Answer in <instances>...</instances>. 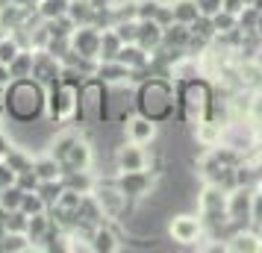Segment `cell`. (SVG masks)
Here are the masks:
<instances>
[{
  "label": "cell",
  "mask_w": 262,
  "mask_h": 253,
  "mask_svg": "<svg viewBox=\"0 0 262 253\" xmlns=\"http://www.w3.org/2000/svg\"><path fill=\"white\" fill-rule=\"evenodd\" d=\"M136 112L156 124L177 118V83L171 77H144L136 83Z\"/></svg>",
  "instance_id": "1"
},
{
  "label": "cell",
  "mask_w": 262,
  "mask_h": 253,
  "mask_svg": "<svg viewBox=\"0 0 262 253\" xmlns=\"http://www.w3.org/2000/svg\"><path fill=\"white\" fill-rule=\"evenodd\" d=\"M3 106H6V115L15 121V124H33L45 115V106H48V88L33 80V77H24V80H12V83L3 88Z\"/></svg>",
  "instance_id": "2"
},
{
  "label": "cell",
  "mask_w": 262,
  "mask_h": 253,
  "mask_svg": "<svg viewBox=\"0 0 262 253\" xmlns=\"http://www.w3.org/2000/svg\"><path fill=\"white\" fill-rule=\"evenodd\" d=\"M177 115L191 127L209 118L212 115V83L203 77L177 83Z\"/></svg>",
  "instance_id": "3"
},
{
  "label": "cell",
  "mask_w": 262,
  "mask_h": 253,
  "mask_svg": "<svg viewBox=\"0 0 262 253\" xmlns=\"http://www.w3.org/2000/svg\"><path fill=\"white\" fill-rule=\"evenodd\" d=\"M77 127H100L106 124V83L97 77H85L77 91Z\"/></svg>",
  "instance_id": "4"
},
{
  "label": "cell",
  "mask_w": 262,
  "mask_h": 253,
  "mask_svg": "<svg viewBox=\"0 0 262 253\" xmlns=\"http://www.w3.org/2000/svg\"><path fill=\"white\" fill-rule=\"evenodd\" d=\"M77 91H80V85L71 83V80H59L56 85H50L48 88V121L59 130L62 124H71L74 115H77Z\"/></svg>",
  "instance_id": "5"
},
{
  "label": "cell",
  "mask_w": 262,
  "mask_h": 253,
  "mask_svg": "<svg viewBox=\"0 0 262 253\" xmlns=\"http://www.w3.org/2000/svg\"><path fill=\"white\" fill-rule=\"evenodd\" d=\"M92 194H95V200H97V206H100V212H103L106 221H121V218L133 209V200L118 189L115 177H112V180H100V177H97V186H95Z\"/></svg>",
  "instance_id": "6"
},
{
  "label": "cell",
  "mask_w": 262,
  "mask_h": 253,
  "mask_svg": "<svg viewBox=\"0 0 262 253\" xmlns=\"http://www.w3.org/2000/svg\"><path fill=\"white\" fill-rule=\"evenodd\" d=\"M115 182H118V189L130 200H136V203H142V200H150L156 194V189H159V174H154V171H118V177H115Z\"/></svg>",
  "instance_id": "7"
},
{
  "label": "cell",
  "mask_w": 262,
  "mask_h": 253,
  "mask_svg": "<svg viewBox=\"0 0 262 253\" xmlns=\"http://www.w3.org/2000/svg\"><path fill=\"white\" fill-rule=\"evenodd\" d=\"M168 236L177 241V244H198V241L206 239V229H203L201 212H180V215L171 218L168 224Z\"/></svg>",
  "instance_id": "8"
},
{
  "label": "cell",
  "mask_w": 262,
  "mask_h": 253,
  "mask_svg": "<svg viewBox=\"0 0 262 253\" xmlns=\"http://www.w3.org/2000/svg\"><path fill=\"white\" fill-rule=\"evenodd\" d=\"M33 80L50 88L62 80V59L48 50H33Z\"/></svg>",
  "instance_id": "9"
},
{
  "label": "cell",
  "mask_w": 262,
  "mask_h": 253,
  "mask_svg": "<svg viewBox=\"0 0 262 253\" xmlns=\"http://www.w3.org/2000/svg\"><path fill=\"white\" fill-rule=\"evenodd\" d=\"M150 168V153L144 150V145H136V142H121L115 147V171H142Z\"/></svg>",
  "instance_id": "10"
},
{
  "label": "cell",
  "mask_w": 262,
  "mask_h": 253,
  "mask_svg": "<svg viewBox=\"0 0 262 253\" xmlns=\"http://www.w3.org/2000/svg\"><path fill=\"white\" fill-rule=\"evenodd\" d=\"M250 203H253V189L250 186H236L233 192H227V215L236 227L250 224Z\"/></svg>",
  "instance_id": "11"
},
{
  "label": "cell",
  "mask_w": 262,
  "mask_h": 253,
  "mask_svg": "<svg viewBox=\"0 0 262 253\" xmlns=\"http://www.w3.org/2000/svg\"><path fill=\"white\" fill-rule=\"evenodd\" d=\"M100 33H103V30H97L95 24L74 27L71 50L80 53V56H85V59H97V53H100Z\"/></svg>",
  "instance_id": "12"
},
{
  "label": "cell",
  "mask_w": 262,
  "mask_h": 253,
  "mask_svg": "<svg viewBox=\"0 0 262 253\" xmlns=\"http://www.w3.org/2000/svg\"><path fill=\"white\" fill-rule=\"evenodd\" d=\"M62 174H68V171H89L95 165V150H92V142L89 139H77L71 147H68V153L62 156Z\"/></svg>",
  "instance_id": "13"
},
{
  "label": "cell",
  "mask_w": 262,
  "mask_h": 253,
  "mask_svg": "<svg viewBox=\"0 0 262 253\" xmlns=\"http://www.w3.org/2000/svg\"><path fill=\"white\" fill-rule=\"evenodd\" d=\"M159 135V124L144 115H133V118H124V139L127 142H136V145H150Z\"/></svg>",
  "instance_id": "14"
},
{
  "label": "cell",
  "mask_w": 262,
  "mask_h": 253,
  "mask_svg": "<svg viewBox=\"0 0 262 253\" xmlns=\"http://www.w3.org/2000/svg\"><path fill=\"white\" fill-rule=\"evenodd\" d=\"M227 244H224V250L227 253H259L262 250V233L256 227L250 229V227H242L236 229L233 236H227Z\"/></svg>",
  "instance_id": "15"
},
{
  "label": "cell",
  "mask_w": 262,
  "mask_h": 253,
  "mask_svg": "<svg viewBox=\"0 0 262 253\" xmlns=\"http://www.w3.org/2000/svg\"><path fill=\"white\" fill-rule=\"evenodd\" d=\"M89 250L92 253H118L121 250L118 233L109 227V224H97L92 229V239H89Z\"/></svg>",
  "instance_id": "16"
},
{
  "label": "cell",
  "mask_w": 262,
  "mask_h": 253,
  "mask_svg": "<svg viewBox=\"0 0 262 253\" xmlns=\"http://www.w3.org/2000/svg\"><path fill=\"white\" fill-rule=\"evenodd\" d=\"M221 209H227V192L215 182H203L198 194V212H221Z\"/></svg>",
  "instance_id": "17"
},
{
  "label": "cell",
  "mask_w": 262,
  "mask_h": 253,
  "mask_svg": "<svg viewBox=\"0 0 262 253\" xmlns=\"http://www.w3.org/2000/svg\"><path fill=\"white\" fill-rule=\"evenodd\" d=\"M95 77L100 80V83H106V85H127V83H130V68H127V65H121L118 59L97 62Z\"/></svg>",
  "instance_id": "18"
},
{
  "label": "cell",
  "mask_w": 262,
  "mask_h": 253,
  "mask_svg": "<svg viewBox=\"0 0 262 253\" xmlns=\"http://www.w3.org/2000/svg\"><path fill=\"white\" fill-rule=\"evenodd\" d=\"M136 44L147 53L162 48V27L156 21H139V33H136Z\"/></svg>",
  "instance_id": "19"
},
{
  "label": "cell",
  "mask_w": 262,
  "mask_h": 253,
  "mask_svg": "<svg viewBox=\"0 0 262 253\" xmlns=\"http://www.w3.org/2000/svg\"><path fill=\"white\" fill-rule=\"evenodd\" d=\"M62 182H65V189H71L77 194H92L97 186V177L89 171H68V174H62Z\"/></svg>",
  "instance_id": "20"
},
{
  "label": "cell",
  "mask_w": 262,
  "mask_h": 253,
  "mask_svg": "<svg viewBox=\"0 0 262 253\" xmlns=\"http://www.w3.org/2000/svg\"><path fill=\"white\" fill-rule=\"evenodd\" d=\"M53 215L50 212H38V215H30V221H27V239L33 241V247H38L41 244V239L48 236L50 229H53Z\"/></svg>",
  "instance_id": "21"
},
{
  "label": "cell",
  "mask_w": 262,
  "mask_h": 253,
  "mask_svg": "<svg viewBox=\"0 0 262 253\" xmlns=\"http://www.w3.org/2000/svg\"><path fill=\"white\" fill-rule=\"evenodd\" d=\"M194 142L201 147H215L221 142V124L212 118H203L201 124H194Z\"/></svg>",
  "instance_id": "22"
},
{
  "label": "cell",
  "mask_w": 262,
  "mask_h": 253,
  "mask_svg": "<svg viewBox=\"0 0 262 253\" xmlns=\"http://www.w3.org/2000/svg\"><path fill=\"white\" fill-rule=\"evenodd\" d=\"M124 48V41H121V36L109 27V30H103L100 33V53H97V62H112L118 59V50Z\"/></svg>",
  "instance_id": "23"
},
{
  "label": "cell",
  "mask_w": 262,
  "mask_h": 253,
  "mask_svg": "<svg viewBox=\"0 0 262 253\" xmlns=\"http://www.w3.org/2000/svg\"><path fill=\"white\" fill-rule=\"evenodd\" d=\"M33 171H36L38 180H59V177H62V165L50 156V153L33 156Z\"/></svg>",
  "instance_id": "24"
},
{
  "label": "cell",
  "mask_w": 262,
  "mask_h": 253,
  "mask_svg": "<svg viewBox=\"0 0 262 253\" xmlns=\"http://www.w3.org/2000/svg\"><path fill=\"white\" fill-rule=\"evenodd\" d=\"M95 6L89 0H71L68 3V18L74 21V27H83V24H95Z\"/></svg>",
  "instance_id": "25"
},
{
  "label": "cell",
  "mask_w": 262,
  "mask_h": 253,
  "mask_svg": "<svg viewBox=\"0 0 262 253\" xmlns=\"http://www.w3.org/2000/svg\"><path fill=\"white\" fill-rule=\"evenodd\" d=\"M9 77H12V80L33 77V48H24L12 62H9Z\"/></svg>",
  "instance_id": "26"
},
{
  "label": "cell",
  "mask_w": 262,
  "mask_h": 253,
  "mask_svg": "<svg viewBox=\"0 0 262 253\" xmlns=\"http://www.w3.org/2000/svg\"><path fill=\"white\" fill-rule=\"evenodd\" d=\"M68 3L71 0H41L36 3V15L41 21H56L62 15H68Z\"/></svg>",
  "instance_id": "27"
},
{
  "label": "cell",
  "mask_w": 262,
  "mask_h": 253,
  "mask_svg": "<svg viewBox=\"0 0 262 253\" xmlns=\"http://www.w3.org/2000/svg\"><path fill=\"white\" fill-rule=\"evenodd\" d=\"M33 250V241L27 239V233H6L0 239V253H27Z\"/></svg>",
  "instance_id": "28"
},
{
  "label": "cell",
  "mask_w": 262,
  "mask_h": 253,
  "mask_svg": "<svg viewBox=\"0 0 262 253\" xmlns=\"http://www.w3.org/2000/svg\"><path fill=\"white\" fill-rule=\"evenodd\" d=\"M171 9H174V21H177V24H186V27L201 15L194 0H171Z\"/></svg>",
  "instance_id": "29"
},
{
  "label": "cell",
  "mask_w": 262,
  "mask_h": 253,
  "mask_svg": "<svg viewBox=\"0 0 262 253\" xmlns=\"http://www.w3.org/2000/svg\"><path fill=\"white\" fill-rule=\"evenodd\" d=\"M36 192L41 194V200H45V203H48V209H50V206L59 200V194L65 192V182H62V177H59V180H41Z\"/></svg>",
  "instance_id": "30"
},
{
  "label": "cell",
  "mask_w": 262,
  "mask_h": 253,
  "mask_svg": "<svg viewBox=\"0 0 262 253\" xmlns=\"http://www.w3.org/2000/svg\"><path fill=\"white\" fill-rule=\"evenodd\" d=\"M21 197H24V189L12 182V186H6V189H0V209L3 212H9V209H21Z\"/></svg>",
  "instance_id": "31"
},
{
  "label": "cell",
  "mask_w": 262,
  "mask_h": 253,
  "mask_svg": "<svg viewBox=\"0 0 262 253\" xmlns=\"http://www.w3.org/2000/svg\"><path fill=\"white\" fill-rule=\"evenodd\" d=\"M27 215L24 209H9V212H3V224H6V233H27Z\"/></svg>",
  "instance_id": "32"
},
{
  "label": "cell",
  "mask_w": 262,
  "mask_h": 253,
  "mask_svg": "<svg viewBox=\"0 0 262 253\" xmlns=\"http://www.w3.org/2000/svg\"><path fill=\"white\" fill-rule=\"evenodd\" d=\"M21 50H24V48H21V41H18L12 33L0 38V62H3V65H9V62H12L15 56L21 53Z\"/></svg>",
  "instance_id": "33"
},
{
  "label": "cell",
  "mask_w": 262,
  "mask_h": 253,
  "mask_svg": "<svg viewBox=\"0 0 262 253\" xmlns=\"http://www.w3.org/2000/svg\"><path fill=\"white\" fill-rule=\"evenodd\" d=\"M21 209H24L27 215H38V212H48V203L41 200V194L38 192H24V197H21Z\"/></svg>",
  "instance_id": "34"
},
{
  "label": "cell",
  "mask_w": 262,
  "mask_h": 253,
  "mask_svg": "<svg viewBox=\"0 0 262 253\" xmlns=\"http://www.w3.org/2000/svg\"><path fill=\"white\" fill-rule=\"evenodd\" d=\"M212 24H215V33H218V36H224V33H233V30H238V18L221 9L218 15H212Z\"/></svg>",
  "instance_id": "35"
},
{
  "label": "cell",
  "mask_w": 262,
  "mask_h": 253,
  "mask_svg": "<svg viewBox=\"0 0 262 253\" xmlns=\"http://www.w3.org/2000/svg\"><path fill=\"white\" fill-rule=\"evenodd\" d=\"M159 3H162V0H139L136 18H139V21H154L156 12H159Z\"/></svg>",
  "instance_id": "36"
},
{
  "label": "cell",
  "mask_w": 262,
  "mask_h": 253,
  "mask_svg": "<svg viewBox=\"0 0 262 253\" xmlns=\"http://www.w3.org/2000/svg\"><path fill=\"white\" fill-rule=\"evenodd\" d=\"M115 33L121 36V41L124 44H130V41H136V33H139V21H121V24L112 27Z\"/></svg>",
  "instance_id": "37"
},
{
  "label": "cell",
  "mask_w": 262,
  "mask_h": 253,
  "mask_svg": "<svg viewBox=\"0 0 262 253\" xmlns=\"http://www.w3.org/2000/svg\"><path fill=\"white\" fill-rule=\"evenodd\" d=\"M250 224L259 229L262 227V186L253 189V203H250Z\"/></svg>",
  "instance_id": "38"
},
{
  "label": "cell",
  "mask_w": 262,
  "mask_h": 253,
  "mask_svg": "<svg viewBox=\"0 0 262 253\" xmlns=\"http://www.w3.org/2000/svg\"><path fill=\"white\" fill-rule=\"evenodd\" d=\"M154 21H156L159 27H162V30L174 24V9H171V0H162V3H159V12H156Z\"/></svg>",
  "instance_id": "39"
},
{
  "label": "cell",
  "mask_w": 262,
  "mask_h": 253,
  "mask_svg": "<svg viewBox=\"0 0 262 253\" xmlns=\"http://www.w3.org/2000/svg\"><path fill=\"white\" fill-rule=\"evenodd\" d=\"M15 182H18V186H21V189H24V192H36L38 189V177H36V171L30 168V171H21V174H18V177H15Z\"/></svg>",
  "instance_id": "40"
},
{
  "label": "cell",
  "mask_w": 262,
  "mask_h": 253,
  "mask_svg": "<svg viewBox=\"0 0 262 253\" xmlns=\"http://www.w3.org/2000/svg\"><path fill=\"white\" fill-rule=\"evenodd\" d=\"M248 115H250V121L262 124V88L250 95V100H248Z\"/></svg>",
  "instance_id": "41"
},
{
  "label": "cell",
  "mask_w": 262,
  "mask_h": 253,
  "mask_svg": "<svg viewBox=\"0 0 262 253\" xmlns=\"http://www.w3.org/2000/svg\"><path fill=\"white\" fill-rule=\"evenodd\" d=\"M194 3H198V12L206 15V18L221 12V0H194Z\"/></svg>",
  "instance_id": "42"
},
{
  "label": "cell",
  "mask_w": 262,
  "mask_h": 253,
  "mask_svg": "<svg viewBox=\"0 0 262 253\" xmlns=\"http://www.w3.org/2000/svg\"><path fill=\"white\" fill-rule=\"evenodd\" d=\"M245 6H248L245 0H221V9H224V12H230V15H236V18L245 12Z\"/></svg>",
  "instance_id": "43"
},
{
  "label": "cell",
  "mask_w": 262,
  "mask_h": 253,
  "mask_svg": "<svg viewBox=\"0 0 262 253\" xmlns=\"http://www.w3.org/2000/svg\"><path fill=\"white\" fill-rule=\"evenodd\" d=\"M15 177H18V174H15V171L9 168L6 162H0V189H6V186H12V182H15Z\"/></svg>",
  "instance_id": "44"
},
{
  "label": "cell",
  "mask_w": 262,
  "mask_h": 253,
  "mask_svg": "<svg viewBox=\"0 0 262 253\" xmlns=\"http://www.w3.org/2000/svg\"><path fill=\"white\" fill-rule=\"evenodd\" d=\"M9 83H12V77H9V65L0 62V88H6Z\"/></svg>",
  "instance_id": "45"
},
{
  "label": "cell",
  "mask_w": 262,
  "mask_h": 253,
  "mask_svg": "<svg viewBox=\"0 0 262 253\" xmlns=\"http://www.w3.org/2000/svg\"><path fill=\"white\" fill-rule=\"evenodd\" d=\"M6 236V224H3V209H0V239Z\"/></svg>",
  "instance_id": "46"
},
{
  "label": "cell",
  "mask_w": 262,
  "mask_h": 253,
  "mask_svg": "<svg viewBox=\"0 0 262 253\" xmlns=\"http://www.w3.org/2000/svg\"><path fill=\"white\" fill-rule=\"evenodd\" d=\"M3 112H6V106H3V88H0V118H3Z\"/></svg>",
  "instance_id": "47"
},
{
  "label": "cell",
  "mask_w": 262,
  "mask_h": 253,
  "mask_svg": "<svg viewBox=\"0 0 262 253\" xmlns=\"http://www.w3.org/2000/svg\"><path fill=\"white\" fill-rule=\"evenodd\" d=\"M36 3H41V0H30V6H36Z\"/></svg>",
  "instance_id": "48"
},
{
  "label": "cell",
  "mask_w": 262,
  "mask_h": 253,
  "mask_svg": "<svg viewBox=\"0 0 262 253\" xmlns=\"http://www.w3.org/2000/svg\"><path fill=\"white\" fill-rule=\"evenodd\" d=\"M0 162H3V153H0Z\"/></svg>",
  "instance_id": "49"
}]
</instances>
